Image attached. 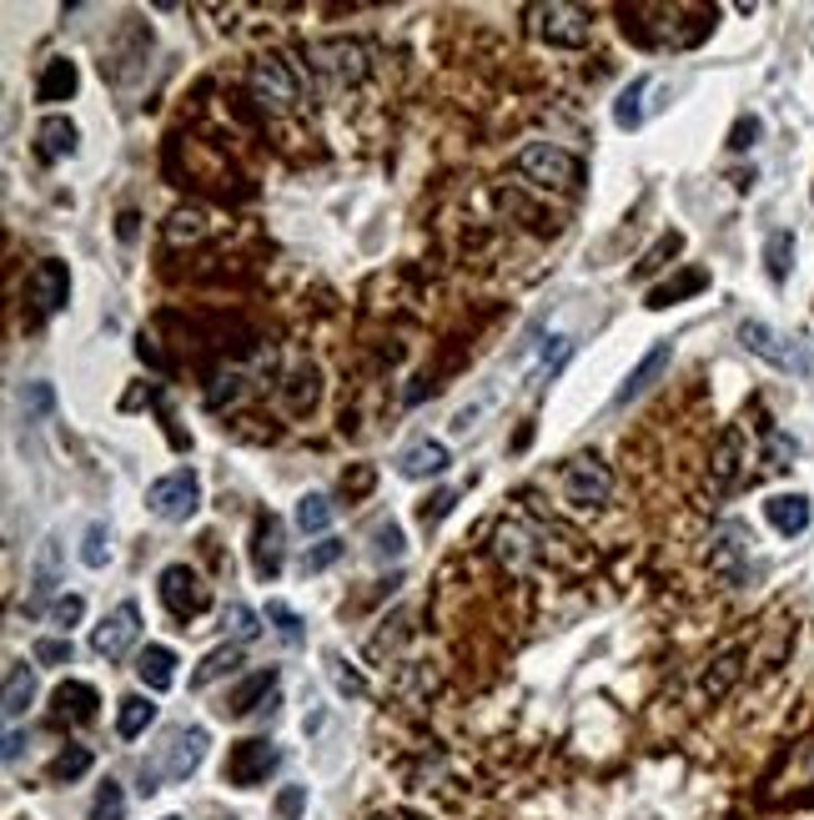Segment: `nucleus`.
Returning <instances> with one entry per match:
<instances>
[{
  "instance_id": "nucleus-26",
  "label": "nucleus",
  "mask_w": 814,
  "mask_h": 820,
  "mask_svg": "<svg viewBox=\"0 0 814 820\" xmlns=\"http://www.w3.org/2000/svg\"><path fill=\"white\" fill-rule=\"evenodd\" d=\"M31 700H35V669L31 665H11V669H6V700H0V715L16 725L25 710H31Z\"/></svg>"
},
{
  "instance_id": "nucleus-7",
  "label": "nucleus",
  "mask_w": 814,
  "mask_h": 820,
  "mask_svg": "<svg viewBox=\"0 0 814 820\" xmlns=\"http://www.w3.org/2000/svg\"><path fill=\"white\" fill-rule=\"evenodd\" d=\"M750 529L739 519H724V524L709 534V570L719 574L724 584H744V564H750Z\"/></svg>"
},
{
  "instance_id": "nucleus-18",
  "label": "nucleus",
  "mask_w": 814,
  "mask_h": 820,
  "mask_svg": "<svg viewBox=\"0 0 814 820\" xmlns=\"http://www.w3.org/2000/svg\"><path fill=\"white\" fill-rule=\"evenodd\" d=\"M81 86V71L71 55H51L41 66V81H35V101H45V106H55V101H71Z\"/></svg>"
},
{
  "instance_id": "nucleus-15",
  "label": "nucleus",
  "mask_w": 814,
  "mask_h": 820,
  "mask_svg": "<svg viewBox=\"0 0 814 820\" xmlns=\"http://www.w3.org/2000/svg\"><path fill=\"white\" fill-rule=\"evenodd\" d=\"M669 362H673V342H653V348L643 352L639 362H633V372H629V378H624V383H619V393H614V408H629V403H639V398L649 393V388L663 378V368H669Z\"/></svg>"
},
{
  "instance_id": "nucleus-24",
  "label": "nucleus",
  "mask_w": 814,
  "mask_h": 820,
  "mask_svg": "<svg viewBox=\"0 0 814 820\" xmlns=\"http://www.w3.org/2000/svg\"><path fill=\"white\" fill-rule=\"evenodd\" d=\"M271 689H277V669L267 665V669H257V675H247V679H241V685L227 695V705H221V710H227V715H237V720H241V715H251L261 700H267Z\"/></svg>"
},
{
  "instance_id": "nucleus-17",
  "label": "nucleus",
  "mask_w": 814,
  "mask_h": 820,
  "mask_svg": "<svg viewBox=\"0 0 814 820\" xmlns=\"http://www.w3.org/2000/svg\"><path fill=\"white\" fill-rule=\"evenodd\" d=\"M739 473H744V428H729V433L719 438L714 459H709V489L729 493L739 483Z\"/></svg>"
},
{
  "instance_id": "nucleus-16",
  "label": "nucleus",
  "mask_w": 814,
  "mask_h": 820,
  "mask_svg": "<svg viewBox=\"0 0 814 820\" xmlns=\"http://www.w3.org/2000/svg\"><path fill=\"white\" fill-rule=\"evenodd\" d=\"M61 590V539L45 534L41 539V554H35V570H31V599H25V614H51V594Z\"/></svg>"
},
{
  "instance_id": "nucleus-11",
  "label": "nucleus",
  "mask_w": 814,
  "mask_h": 820,
  "mask_svg": "<svg viewBox=\"0 0 814 820\" xmlns=\"http://www.w3.org/2000/svg\"><path fill=\"white\" fill-rule=\"evenodd\" d=\"M277 766H282V750L257 735V740L231 745V755H227V780H231V786H241V790H251V786H261V780H267Z\"/></svg>"
},
{
  "instance_id": "nucleus-32",
  "label": "nucleus",
  "mask_w": 814,
  "mask_h": 820,
  "mask_svg": "<svg viewBox=\"0 0 814 820\" xmlns=\"http://www.w3.org/2000/svg\"><path fill=\"white\" fill-rule=\"evenodd\" d=\"M81 564H86V570H106V564H111V529H106V519H91V524H86V534H81Z\"/></svg>"
},
{
  "instance_id": "nucleus-22",
  "label": "nucleus",
  "mask_w": 814,
  "mask_h": 820,
  "mask_svg": "<svg viewBox=\"0 0 814 820\" xmlns=\"http://www.w3.org/2000/svg\"><path fill=\"white\" fill-rule=\"evenodd\" d=\"M76 121L71 116H45L41 132H35V152H41V162H61V156L76 152Z\"/></svg>"
},
{
  "instance_id": "nucleus-12",
  "label": "nucleus",
  "mask_w": 814,
  "mask_h": 820,
  "mask_svg": "<svg viewBox=\"0 0 814 820\" xmlns=\"http://www.w3.org/2000/svg\"><path fill=\"white\" fill-rule=\"evenodd\" d=\"M25 297H31L35 322H45L51 312H61L65 297H71V273H65V263H55V257L35 263V273L25 277Z\"/></svg>"
},
{
  "instance_id": "nucleus-4",
  "label": "nucleus",
  "mask_w": 814,
  "mask_h": 820,
  "mask_svg": "<svg viewBox=\"0 0 814 820\" xmlns=\"http://www.w3.org/2000/svg\"><path fill=\"white\" fill-rule=\"evenodd\" d=\"M739 342H744L754 358L770 362V368H780V372H810V352H804L794 338H784L780 328L760 322V318H744V322H739Z\"/></svg>"
},
{
  "instance_id": "nucleus-38",
  "label": "nucleus",
  "mask_w": 814,
  "mask_h": 820,
  "mask_svg": "<svg viewBox=\"0 0 814 820\" xmlns=\"http://www.w3.org/2000/svg\"><path fill=\"white\" fill-rule=\"evenodd\" d=\"M227 629H231V645H247V639H257L261 635L257 609H251V604H241V599H231L227 604Z\"/></svg>"
},
{
  "instance_id": "nucleus-54",
  "label": "nucleus",
  "mask_w": 814,
  "mask_h": 820,
  "mask_svg": "<svg viewBox=\"0 0 814 820\" xmlns=\"http://www.w3.org/2000/svg\"><path fill=\"white\" fill-rule=\"evenodd\" d=\"M166 820H176V816H166Z\"/></svg>"
},
{
  "instance_id": "nucleus-2",
  "label": "nucleus",
  "mask_w": 814,
  "mask_h": 820,
  "mask_svg": "<svg viewBox=\"0 0 814 820\" xmlns=\"http://www.w3.org/2000/svg\"><path fill=\"white\" fill-rule=\"evenodd\" d=\"M146 509L162 524H186L202 509V479H196V469H172L166 479H156L146 489Z\"/></svg>"
},
{
  "instance_id": "nucleus-25",
  "label": "nucleus",
  "mask_w": 814,
  "mask_h": 820,
  "mask_svg": "<svg viewBox=\"0 0 814 820\" xmlns=\"http://www.w3.org/2000/svg\"><path fill=\"white\" fill-rule=\"evenodd\" d=\"M704 287H709V273H704V267H684V273H679V277H669V283L649 287V307H653V312H663V307L684 303V297L704 293Z\"/></svg>"
},
{
  "instance_id": "nucleus-9",
  "label": "nucleus",
  "mask_w": 814,
  "mask_h": 820,
  "mask_svg": "<svg viewBox=\"0 0 814 820\" xmlns=\"http://www.w3.org/2000/svg\"><path fill=\"white\" fill-rule=\"evenodd\" d=\"M207 760V730L202 725H192V730H172L162 745V755H156V776L162 780H186L196 766Z\"/></svg>"
},
{
  "instance_id": "nucleus-10",
  "label": "nucleus",
  "mask_w": 814,
  "mask_h": 820,
  "mask_svg": "<svg viewBox=\"0 0 814 820\" xmlns=\"http://www.w3.org/2000/svg\"><path fill=\"white\" fill-rule=\"evenodd\" d=\"M608 493H614V473H608L604 459H574L564 469V499L578 503V509H598V503H608Z\"/></svg>"
},
{
  "instance_id": "nucleus-29",
  "label": "nucleus",
  "mask_w": 814,
  "mask_h": 820,
  "mask_svg": "<svg viewBox=\"0 0 814 820\" xmlns=\"http://www.w3.org/2000/svg\"><path fill=\"white\" fill-rule=\"evenodd\" d=\"M96 689L81 685V679H65L61 689H55V710L71 715V720H96Z\"/></svg>"
},
{
  "instance_id": "nucleus-23",
  "label": "nucleus",
  "mask_w": 814,
  "mask_h": 820,
  "mask_svg": "<svg viewBox=\"0 0 814 820\" xmlns=\"http://www.w3.org/2000/svg\"><path fill=\"white\" fill-rule=\"evenodd\" d=\"M136 675H142V685L152 689V695L172 689V685H176V649H166V645H146L142 655H136Z\"/></svg>"
},
{
  "instance_id": "nucleus-28",
  "label": "nucleus",
  "mask_w": 814,
  "mask_h": 820,
  "mask_svg": "<svg viewBox=\"0 0 814 820\" xmlns=\"http://www.w3.org/2000/svg\"><path fill=\"white\" fill-rule=\"evenodd\" d=\"M649 86H653L649 76H633L629 86L619 91V101H614V126H619V132H639L643 126V96H649Z\"/></svg>"
},
{
  "instance_id": "nucleus-20",
  "label": "nucleus",
  "mask_w": 814,
  "mask_h": 820,
  "mask_svg": "<svg viewBox=\"0 0 814 820\" xmlns=\"http://www.w3.org/2000/svg\"><path fill=\"white\" fill-rule=\"evenodd\" d=\"M447 449L437 443V438H423V443H413V449H402L398 453V473L402 479H433V473L447 469Z\"/></svg>"
},
{
  "instance_id": "nucleus-40",
  "label": "nucleus",
  "mask_w": 814,
  "mask_h": 820,
  "mask_svg": "<svg viewBox=\"0 0 814 820\" xmlns=\"http://www.w3.org/2000/svg\"><path fill=\"white\" fill-rule=\"evenodd\" d=\"M327 675H332V685L342 689V695H352V700H362V695H368V679H362L358 669L342 665V655H337V649H327Z\"/></svg>"
},
{
  "instance_id": "nucleus-48",
  "label": "nucleus",
  "mask_w": 814,
  "mask_h": 820,
  "mask_svg": "<svg viewBox=\"0 0 814 820\" xmlns=\"http://www.w3.org/2000/svg\"><path fill=\"white\" fill-rule=\"evenodd\" d=\"M51 403H55L51 383H31V388H25V398H21V408H25V423H35V418H45V413H51Z\"/></svg>"
},
{
  "instance_id": "nucleus-6",
  "label": "nucleus",
  "mask_w": 814,
  "mask_h": 820,
  "mask_svg": "<svg viewBox=\"0 0 814 820\" xmlns=\"http://www.w3.org/2000/svg\"><path fill=\"white\" fill-rule=\"evenodd\" d=\"M247 81H251V91H257V101H267V106H277V111H287V106H297V101H302V81H297L292 61H287L282 51L257 55Z\"/></svg>"
},
{
  "instance_id": "nucleus-52",
  "label": "nucleus",
  "mask_w": 814,
  "mask_h": 820,
  "mask_svg": "<svg viewBox=\"0 0 814 820\" xmlns=\"http://www.w3.org/2000/svg\"><path fill=\"white\" fill-rule=\"evenodd\" d=\"M372 489V463H358V469H352V479H342V493H368Z\"/></svg>"
},
{
  "instance_id": "nucleus-46",
  "label": "nucleus",
  "mask_w": 814,
  "mask_h": 820,
  "mask_svg": "<svg viewBox=\"0 0 814 820\" xmlns=\"http://www.w3.org/2000/svg\"><path fill=\"white\" fill-rule=\"evenodd\" d=\"M71 655H76V649H71V639H65V635L35 639V645H31V659H35V665H71Z\"/></svg>"
},
{
  "instance_id": "nucleus-50",
  "label": "nucleus",
  "mask_w": 814,
  "mask_h": 820,
  "mask_svg": "<svg viewBox=\"0 0 814 820\" xmlns=\"http://www.w3.org/2000/svg\"><path fill=\"white\" fill-rule=\"evenodd\" d=\"M548 342H554V348H543L538 368H543V372H548V378H554V372H558V368H564V362H568V358H574V338H548Z\"/></svg>"
},
{
  "instance_id": "nucleus-30",
  "label": "nucleus",
  "mask_w": 814,
  "mask_h": 820,
  "mask_svg": "<svg viewBox=\"0 0 814 820\" xmlns=\"http://www.w3.org/2000/svg\"><path fill=\"white\" fill-rule=\"evenodd\" d=\"M332 514H337V503L327 499V493H302L297 499V529L302 534H327V524H332Z\"/></svg>"
},
{
  "instance_id": "nucleus-3",
  "label": "nucleus",
  "mask_w": 814,
  "mask_h": 820,
  "mask_svg": "<svg viewBox=\"0 0 814 820\" xmlns=\"http://www.w3.org/2000/svg\"><path fill=\"white\" fill-rule=\"evenodd\" d=\"M307 61H312V66L332 81V86H358V81H368V45L348 41V35L312 41V45H307Z\"/></svg>"
},
{
  "instance_id": "nucleus-34",
  "label": "nucleus",
  "mask_w": 814,
  "mask_h": 820,
  "mask_svg": "<svg viewBox=\"0 0 814 820\" xmlns=\"http://www.w3.org/2000/svg\"><path fill=\"white\" fill-rule=\"evenodd\" d=\"M267 624L277 629V639H282V645H302V639H307L302 614H297L292 604H282V599H267Z\"/></svg>"
},
{
  "instance_id": "nucleus-13",
  "label": "nucleus",
  "mask_w": 814,
  "mask_h": 820,
  "mask_svg": "<svg viewBox=\"0 0 814 820\" xmlns=\"http://www.w3.org/2000/svg\"><path fill=\"white\" fill-rule=\"evenodd\" d=\"M538 35L548 45H564V51H578V45H588V11H578V6H538Z\"/></svg>"
},
{
  "instance_id": "nucleus-19",
  "label": "nucleus",
  "mask_w": 814,
  "mask_h": 820,
  "mask_svg": "<svg viewBox=\"0 0 814 820\" xmlns=\"http://www.w3.org/2000/svg\"><path fill=\"white\" fill-rule=\"evenodd\" d=\"M764 519H770V524L780 529L784 539H794V534H804V529H810L814 509H810V499H804V493H774V499H764Z\"/></svg>"
},
{
  "instance_id": "nucleus-35",
  "label": "nucleus",
  "mask_w": 814,
  "mask_h": 820,
  "mask_svg": "<svg viewBox=\"0 0 814 820\" xmlns=\"http://www.w3.org/2000/svg\"><path fill=\"white\" fill-rule=\"evenodd\" d=\"M794 263V232H770L764 242V267H770V283H784Z\"/></svg>"
},
{
  "instance_id": "nucleus-42",
  "label": "nucleus",
  "mask_w": 814,
  "mask_h": 820,
  "mask_svg": "<svg viewBox=\"0 0 814 820\" xmlns=\"http://www.w3.org/2000/svg\"><path fill=\"white\" fill-rule=\"evenodd\" d=\"M348 554V544H342V539H322V544H312L302 554V574H322V570H332L337 558Z\"/></svg>"
},
{
  "instance_id": "nucleus-8",
  "label": "nucleus",
  "mask_w": 814,
  "mask_h": 820,
  "mask_svg": "<svg viewBox=\"0 0 814 820\" xmlns=\"http://www.w3.org/2000/svg\"><path fill=\"white\" fill-rule=\"evenodd\" d=\"M136 639H142V609H136V599H121L116 609L106 614V624L91 629V649H96L101 659H126Z\"/></svg>"
},
{
  "instance_id": "nucleus-44",
  "label": "nucleus",
  "mask_w": 814,
  "mask_h": 820,
  "mask_svg": "<svg viewBox=\"0 0 814 820\" xmlns=\"http://www.w3.org/2000/svg\"><path fill=\"white\" fill-rule=\"evenodd\" d=\"M202 232H207V217H202L196 207L172 212V222H166V237H172V242H196Z\"/></svg>"
},
{
  "instance_id": "nucleus-37",
  "label": "nucleus",
  "mask_w": 814,
  "mask_h": 820,
  "mask_svg": "<svg viewBox=\"0 0 814 820\" xmlns=\"http://www.w3.org/2000/svg\"><path fill=\"white\" fill-rule=\"evenodd\" d=\"M241 665V645H221V649H212L207 659H202V669L192 675V685L202 689V685H212V679H221V675H231V669Z\"/></svg>"
},
{
  "instance_id": "nucleus-31",
  "label": "nucleus",
  "mask_w": 814,
  "mask_h": 820,
  "mask_svg": "<svg viewBox=\"0 0 814 820\" xmlns=\"http://www.w3.org/2000/svg\"><path fill=\"white\" fill-rule=\"evenodd\" d=\"M498 558L508 564L513 574H523V570H528V558H533V539L523 534L518 524H503L498 529Z\"/></svg>"
},
{
  "instance_id": "nucleus-36",
  "label": "nucleus",
  "mask_w": 814,
  "mask_h": 820,
  "mask_svg": "<svg viewBox=\"0 0 814 820\" xmlns=\"http://www.w3.org/2000/svg\"><path fill=\"white\" fill-rule=\"evenodd\" d=\"M800 459V443H794L790 433H780L774 423H764V469H790V463Z\"/></svg>"
},
{
  "instance_id": "nucleus-21",
  "label": "nucleus",
  "mask_w": 814,
  "mask_h": 820,
  "mask_svg": "<svg viewBox=\"0 0 814 820\" xmlns=\"http://www.w3.org/2000/svg\"><path fill=\"white\" fill-rule=\"evenodd\" d=\"M739 675H744V649L734 645V649H724V655H719L714 665L704 669V679H699V695H704L709 705L724 700L729 689H734V679H739Z\"/></svg>"
},
{
  "instance_id": "nucleus-14",
  "label": "nucleus",
  "mask_w": 814,
  "mask_h": 820,
  "mask_svg": "<svg viewBox=\"0 0 814 820\" xmlns=\"http://www.w3.org/2000/svg\"><path fill=\"white\" fill-rule=\"evenodd\" d=\"M282 564H287V529L277 514H261L257 539H251V570H257V580H277Z\"/></svg>"
},
{
  "instance_id": "nucleus-45",
  "label": "nucleus",
  "mask_w": 814,
  "mask_h": 820,
  "mask_svg": "<svg viewBox=\"0 0 814 820\" xmlns=\"http://www.w3.org/2000/svg\"><path fill=\"white\" fill-rule=\"evenodd\" d=\"M453 503H457V489H437L433 499L418 509V524H423V529H437L447 514H453Z\"/></svg>"
},
{
  "instance_id": "nucleus-55",
  "label": "nucleus",
  "mask_w": 814,
  "mask_h": 820,
  "mask_svg": "<svg viewBox=\"0 0 814 820\" xmlns=\"http://www.w3.org/2000/svg\"><path fill=\"white\" fill-rule=\"evenodd\" d=\"M378 820H388V816H378Z\"/></svg>"
},
{
  "instance_id": "nucleus-5",
  "label": "nucleus",
  "mask_w": 814,
  "mask_h": 820,
  "mask_svg": "<svg viewBox=\"0 0 814 820\" xmlns=\"http://www.w3.org/2000/svg\"><path fill=\"white\" fill-rule=\"evenodd\" d=\"M156 590H162V604L172 619H196V614L212 609V590L202 584V574L192 570V564H166L162 580H156Z\"/></svg>"
},
{
  "instance_id": "nucleus-41",
  "label": "nucleus",
  "mask_w": 814,
  "mask_h": 820,
  "mask_svg": "<svg viewBox=\"0 0 814 820\" xmlns=\"http://www.w3.org/2000/svg\"><path fill=\"white\" fill-rule=\"evenodd\" d=\"M86 770H91V750H86V745H65V750L55 755L51 776H55V780H81Z\"/></svg>"
},
{
  "instance_id": "nucleus-47",
  "label": "nucleus",
  "mask_w": 814,
  "mask_h": 820,
  "mask_svg": "<svg viewBox=\"0 0 814 820\" xmlns=\"http://www.w3.org/2000/svg\"><path fill=\"white\" fill-rule=\"evenodd\" d=\"M372 558H402V529L392 519L372 529Z\"/></svg>"
},
{
  "instance_id": "nucleus-43",
  "label": "nucleus",
  "mask_w": 814,
  "mask_h": 820,
  "mask_svg": "<svg viewBox=\"0 0 814 820\" xmlns=\"http://www.w3.org/2000/svg\"><path fill=\"white\" fill-rule=\"evenodd\" d=\"M81 619H86V599H81V594H61V599L51 604V624L61 635H71Z\"/></svg>"
},
{
  "instance_id": "nucleus-51",
  "label": "nucleus",
  "mask_w": 814,
  "mask_h": 820,
  "mask_svg": "<svg viewBox=\"0 0 814 820\" xmlns=\"http://www.w3.org/2000/svg\"><path fill=\"white\" fill-rule=\"evenodd\" d=\"M302 806H307V786H287L277 796V816L282 820H302Z\"/></svg>"
},
{
  "instance_id": "nucleus-33",
  "label": "nucleus",
  "mask_w": 814,
  "mask_h": 820,
  "mask_svg": "<svg viewBox=\"0 0 814 820\" xmlns=\"http://www.w3.org/2000/svg\"><path fill=\"white\" fill-rule=\"evenodd\" d=\"M684 252V232H663L659 242H653L649 252L639 257V267H633V277H653L659 267H669V257H679Z\"/></svg>"
},
{
  "instance_id": "nucleus-39",
  "label": "nucleus",
  "mask_w": 814,
  "mask_h": 820,
  "mask_svg": "<svg viewBox=\"0 0 814 820\" xmlns=\"http://www.w3.org/2000/svg\"><path fill=\"white\" fill-rule=\"evenodd\" d=\"M91 820H126V790H121L116 780H106V786L96 790V800H91Z\"/></svg>"
},
{
  "instance_id": "nucleus-27",
  "label": "nucleus",
  "mask_w": 814,
  "mask_h": 820,
  "mask_svg": "<svg viewBox=\"0 0 814 820\" xmlns=\"http://www.w3.org/2000/svg\"><path fill=\"white\" fill-rule=\"evenodd\" d=\"M156 725V705L146 700V695H121L116 700V735L121 740H136V735H146Z\"/></svg>"
},
{
  "instance_id": "nucleus-1",
  "label": "nucleus",
  "mask_w": 814,
  "mask_h": 820,
  "mask_svg": "<svg viewBox=\"0 0 814 820\" xmlns=\"http://www.w3.org/2000/svg\"><path fill=\"white\" fill-rule=\"evenodd\" d=\"M518 172L533 176V182H543V186H558V192H578V186H584V162H578L574 152H564V146H554V142H528L523 146Z\"/></svg>"
},
{
  "instance_id": "nucleus-49",
  "label": "nucleus",
  "mask_w": 814,
  "mask_h": 820,
  "mask_svg": "<svg viewBox=\"0 0 814 820\" xmlns=\"http://www.w3.org/2000/svg\"><path fill=\"white\" fill-rule=\"evenodd\" d=\"M760 132H764L760 116H739V121H734V132H729V152H750V146L760 142Z\"/></svg>"
},
{
  "instance_id": "nucleus-53",
  "label": "nucleus",
  "mask_w": 814,
  "mask_h": 820,
  "mask_svg": "<svg viewBox=\"0 0 814 820\" xmlns=\"http://www.w3.org/2000/svg\"><path fill=\"white\" fill-rule=\"evenodd\" d=\"M21 745H25V735H21V730L6 735V750H0V755H6V766H16V760H21Z\"/></svg>"
}]
</instances>
